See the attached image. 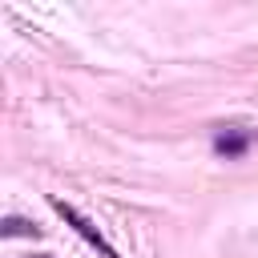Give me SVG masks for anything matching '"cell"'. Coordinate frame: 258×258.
<instances>
[{
    "label": "cell",
    "mask_w": 258,
    "mask_h": 258,
    "mask_svg": "<svg viewBox=\"0 0 258 258\" xmlns=\"http://www.w3.org/2000/svg\"><path fill=\"white\" fill-rule=\"evenodd\" d=\"M246 141H250V133H242V129H226V133L214 137V149L226 153V157H238V153L246 149Z\"/></svg>",
    "instance_id": "2"
},
{
    "label": "cell",
    "mask_w": 258,
    "mask_h": 258,
    "mask_svg": "<svg viewBox=\"0 0 258 258\" xmlns=\"http://www.w3.org/2000/svg\"><path fill=\"white\" fill-rule=\"evenodd\" d=\"M52 210H56V214H60V218H64V222H69V226H73V230H77V234H81V238H85V242H89L93 250H101L105 258H117V250H113V246H109V242L101 238V230H97V226H93V222H89L85 214H77V210H73L69 202L52 198Z\"/></svg>",
    "instance_id": "1"
},
{
    "label": "cell",
    "mask_w": 258,
    "mask_h": 258,
    "mask_svg": "<svg viewBox=\"0 0 258 258\" xmlns=\"http://www.w3.org/2000/svg\"><path fill=\"white\" fill-rule=\"evenodd\" d=\"M32 258H48V254H32Z\"/></svg>",
    "instance_id": "4"
},
{
    "label": "cell",
    "mask_w": 258,
    "mask_h": 258,
    "mask_svg": "<svg viewBox=\"0 0 258 258\" xmlns=\"http://www.w3.org/2000/svg\"><path fill=\"white\" fill-rule=\"evenodd\" d=\"M0 234H4V238H36V234H40V226H36V222H28V218H16V214H12V218H4Z\"/></svg>",
    "instance_id": "3"
}]
</instances>
